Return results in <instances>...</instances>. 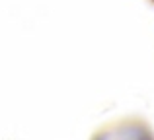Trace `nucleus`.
Returning a JSON list of instances; mask_svg holds the SVG:
<instances>
[{
	"label": "nucleus",
	"instance_id": "1",
	"mask_svg": "<svg viewBox=\"0 0 154 140\" xmlns=\"http://www.w3.org/2000/svg\"><path fill=\"white\" fill-rule=\"evenodd\" d=\"M94 140H107V134H98Z\"/></svg>",
	"mask_w": 154,
	"mask_h": 140
}]
</instances>
